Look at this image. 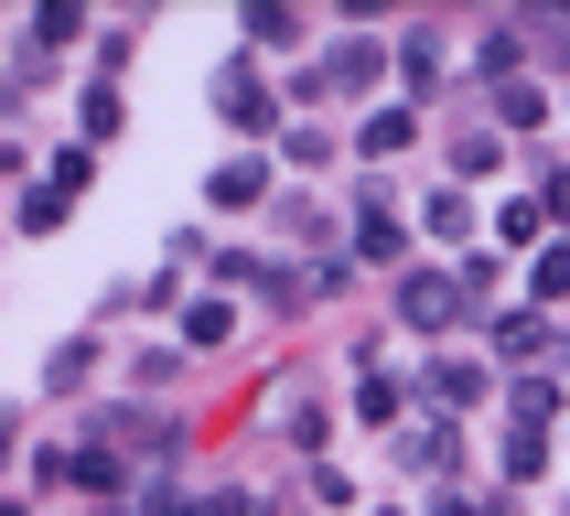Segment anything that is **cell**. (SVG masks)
Wrapping results in <instances>:
<instances>
[{"label": "cell", "mask_w": 570, "mask_h": 516, "mask_svg": "<svg viewBox=\"0 0 570 516\" xmlns=\"http://www.w3.org/2000/svg\"><path fill=\"white\" fill-rule=\"evenodd\" d=\"M226 119H237V129H269V87H248V76H226Z\"/></svg>", "instance_id": "6da1fadb"}, {"label": "cell", "mask_w": 570, "mask_h": 516, "mask_svg": "<svg viewBox=\"0 0 570 516\" xmlns=\"http://www.w3.org/2000/svg\"><path fill=\"white\" fill-rule=\"evenodd\" d=\"M258 183H269V172H258V161H226V172H216V205H248Z\"/></svg>", "instance_id": "7a4b0ae2"}]
</instances>
